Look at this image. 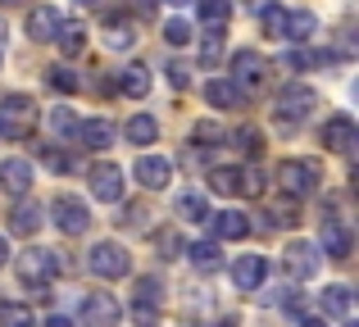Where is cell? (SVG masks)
Masks as SVG:
<instances>
[{
  "label": "cell",
  "instance_id": "cell-28",
  "mask_svg": "<svg viewBox=\"0 0 359 327\" xmlns=\"http://www.w3.org/2000/svg\"><path fill=\"white\" fill-rule=\"evenodd\" d=\"M210 186H214V195H241V168H214Z\"/></svg>",
  "mask_w": 359,
  "mask_h": 327
},
{
  "label": "cell",
  "instance_id": "cell-20",
  "mask_svg": "<svg viewBox=\"0 0 359 327\" xmlns=\"http://www.w3.org/2000/svg\"><path fill=\"white\" fill-rule=\"evenodd\" d=\"M214 237L219 241H241L245 232H250V218L245 214H237V209H223V214H214Z\"/></svg>",
  "mask_w": 359,
  "mask_h": 327
},
{
  "label": "cell",
  "instance_id": "cell-44",
  "mask_svg": "<svg viewBox=\"0 0 359 327\" xmlns=\"http://www.w3.org/2000/svg\"><path fill=\"white\" fill-rule=\"evenodd\" d=\"M168 82H173L177 91H187V82H191V73H187L182 64H173V69H168Z\"/></svg>",
  "mask_w": 359,
  "mask_h": 327
},
{
  "label": "cell",
  "instance_id": "cell-54",
  "mask_svg": "<svg viewBox=\"0 0 359 327\" xmlns=\"http://www.w3.org/2000/svg\"><path fill=\"white\" fill-rule=\"evenodd\" d=\"M0 5H9V0H0Z\"/></svg>",
  "mask_w": 359,
  "mask_h": 327
},
{
  "label": "cell",
  "instance_id": "cell-39",
  "mask_svg": "<svg viewBox=\"0 0 359 327\" xmlns=\"http://www.w3.org/2000/svg\"><path fill=\"white\" fill-rule=\"evenodd\" d=\"M50 87L55 91H78V73L69 64H60V69H50Z\"/></svg>",
  "mask_w": 359,
  "mask_h": 327
},
{
  "label": "cell",
  "instance_id": "cell-48",
  "mask_svg": "<svg viewBox=\"0 0 359 327\" xmlns=\"http://www.w3.org/2000/svg\"><path fill=\"white\" fill-rule=\"evenodd\" d=\"M300 327H327L323 319H300Z\"/></svg>",
  "mask_w": 359,
  "mask_h": 327
},
{
  "label": "cell",
  "instance_id": "cell-17",
  "mask_svg": "<svg viewBox=\"0 0 359 327\" xmlns=\"http://www.w3.org/2000/svg\"><path fill=\"white\" fill-rule=\"evenodd\" d=\"M36 228H41V204H36V200L14 204V214H9V232H14V237H36Z\"/></svg>",
  "mask_w": 359,
  "mask_h": 327
},
{
  "label": "cell",
  "instance_id": "cell-52",
  "mask_svg": "<svg viewBox=\"0 0 359 327\" xmlns=\"http://www.w3.org/2000/svg\"><path fill=\"white\" fill-rule=\"evenodd\" d=\"M168 5H187V0H168Z\"/></svg>",
  "mask_w": 359,
  "mask_h": 327
},
{
  "label": "cell",
  "instance_id": "cell-16",
  "mask_svg": "<svg viewBox=\"0 0 359 327\" xmlns=\"http://www.w3.org/2000/svg\"><path fill=\"white\" fill-rule=\"evenodd\" d=\"M318 305H323V314L327 319H351L355 314V295H351V286H323V295H318Z\"/></svg>",
  "mask_w": 359,
  "mask_h": 327
},
{
  "label": "cell",
  "instance_id": "cell-21",
  "mask_svg": "<svg viewBox=\"0 0 359 327\" xmlns=\"http://www.w3.org/2000/svg\"><path fill=\"white\" fill-rule=\"evenodd\" d=\"M78 141L87 146V151H105V146L114 141V127H109V118H87V123H78Z\"/></svg>",
  "mask_w": 359,
  "mask_h": 327
},
{
  "label": "cell",
  "instance_id": "cell-3",
  "mask_svg": "<svg viewBox=\"0 0 359 327\" xmlns=\"http://www.w3.org/2000/svg\"><path fill=\"white\" fill-rule=\"evenodd\" d=\"M32 118H36V105L27 96H5L0 100V127H5V137H27L32 132Z\"/></svg>",
  "mask_w": 359,
  "mask_h": 327
},
{
  "label": "cell",
  "instance_id": "cell-29",
  "mask_svg": "<svg viewBox=\"0 0 359 327\" xmlns=\"http://www.w3.org/2000/svg\"><path fill=\"white\" fill-rule=\"evenodd\" d=\"M196 9H201V18L210 27H223V23H228V14H232V0H196Z\"/></svg>",
  "mask_w": 359,
  "mask_h": 327
},
{
  "label": "cell",
  "instance_id": "cell-32",
  "mask_svg": "<svg viewBox=\"0 0 359 327\" xmlns=\"http://www.w3.org/2000/svg\"><path fill=\"white\" fill-rule=\"evenodd\" d=\"M259 14H264V32H269L273 41H282V27H287V9H282V5H264Z\"/></svg>",
  "mask_w": 359,
  "mask_h": 327
},
{
  "label": "cell",
  "instance_id": "cell-6",
  "mask_svg": "<svg viewBox=\"0 0 359 327\" xmlns=\"http://www.w3.org/2000/svg\"><path fill=\"white\" fill-rule=\"evenodd\" d=\"M55 268H60V259H55V250H41V246H32V250H23V255H18V277H23V282H46V277L55 273Z\"/></svg>",
  "mask_w": 359,
  "mask_h": 327
},
{
  "label": "cell",
  "instance_id": "cell-31",
  "mask_svg": "<svg viewBox=\"0 0 359 327\" xmlns=\"http://www.w3.org/2000/svg\"><path fill=\"white\" fill-rule=\"evenodd\" d=\"M223 60V27H210V36L201 41V64L210 69V64Z\"/></svg>",
  "mask_w": 359,
  "mask_h": 327
},
{
  "label": "cell",
  "instance_id": "cell-13",
  "mask_svg": "<svg viewBox=\"0 0 359 327\" xmlns=\"http://www.w3.org/2000/svg\"><path fill=\"white\" fill-rule=\"evenodd\" d=\"M264 273H269L264 255H241L237 264H232V282H237V291H259V286H264Z\"/></svg>",
  "mask_w": 359,
  "mask_h": 327
},
{
  "label": "cell",
  "instance_id": "cell-8",
  "mask_svg": "<svg viewBox=\"0 0 359 327\" xmlns=\"http://www.w3.org/2000/svg\"><path fill=\"white\" fill-rule=\"evenodd\" d=\"M282 268H287L291 277H300V282H309V277L318 273V246H309V241H291L287 255H282Z\"/></svg>",
  "mask_w": 359,
  "mask_h": 327
},
{
  "label": "cell",
  "instance_id": "cell-4",
  "mask_svg": "<svg viewBox=\"0 0 359 327\" xmlns=\"http://www.w3.org/2000/svg\"><path fill=\"white\" fill-rule=\"evenodd\" d=\"M50 214H55V228H60L64 237H82V232L91 228V214L78 195H60V200L50 204Z\"/></svg>",
  "mask_w": 359,
  "mask_h": 327
},
{
  "label": "cell",
  "instance_id": "cell-26",
  "mask_svg": "<svg viewBox=\"0 0 359 327\" xmlns=\"http://www.w3.org/2000/svg\"><path fill=\"white\" fill-rule=\"evenodd\" d=\"M132 41H137V27H132L128 18H114V23L105 27V46L109 50H132Z\"/></svg>",
  "mask_w": 359,
  "mask_h": 327
},
{
  "label": "cell",
  "instance_id": "cell-42",
  "mask_svg": "<svg viewBox=\"0 0 359 327\" xmlns=\"http://www.w3.org/2000/svg\"><path fill=\"white\" fill-rule=\"evenodd\" d=\"M309 64H314V55H309V50H291V55H282V69H291V73L309 69Z\"/></svg>",
  "mask_w": 359,
  "mask_h": 327
},
{
  "label": "cell",
  "instance_id": "cell-14",
  "mask_svg": "<svg viewBox=\"0 0 359 327\" xmlns=\"http://www.w3.org/2000/svg\"><path fill=\"white\" fill-rule=\"evenodd\" d=\"M0 191H9V195L32 191V164L27 160H0Z\"/></svg>",
  "mask_w": 359,
  "mask_h": 327
},
{
  "label": "cell",
  "instance_id": "cell-46",
  "mask_svg": "<svg viewBox=\"0 0 359 327\" xmlns=\"http://www.w3.org/2000/svg\"><path fill=\"white\" fill-rule=\"evenodd\" d=\"M132 9H137L141 18H150V14H155V9H159V0H132Z\"/></svg>",
  "mask_w": 359,
  "mask_h": 327
},
{
  "label": "cell",
  "instance_id": "cell-43",
  "mask_svg": "<svg viewBox=\"0 0 359 327\" xmlns=\"http://www.w3.org/2000/svg\"><path fill=\"white\" fill-rule=\"evenodd\" d=\"M46 164L60 168V173H69V168H73V155H64V151H46Z\"/></svg>",
  "mask_w": 359,
  "mask_h": 327
},
{
  "label": "cell",
  "instance_id": "cell-22",
  "mask_svg": "<svg viewBox=\"0 0 359 327\" xmlns=\"http://www.w3.org/2000/svg\"><path fill=\"white\" fill-rule=\"evenodd\" d=\"M118 91H123V96H132V100L146 96V91H150V73H146V64H132V69H123Z\"/></svg>",
  "mask_w": 359,
  "mask_h": 327
},
{
  "label": "cell",
  "instance_id": "cell-34",
  "mask_svg": "<svg viewBox=\"0 0 359 327\" xmlns=\"http://www.w3.org/2000/svg\"><path fill=\"white\" fill-rule=\"evenodd\" d=\"M50 127L55 137H78V114L73 109H50Z\"/></svg>",
  "mask_w": 359,
  "mask_h": 327
},
{
  "label": "cell",
  "instance_id": "cell-53",
  "mask_svg": "<svg viewBox=\"0 0 359 327\" xmlns=\"http://www.w3.org/2000/svg\"><path fill=\"white\" fill-rule=\"evenodd\" d=\"M219 327H232V323H219Z\"/></svg>",
  "mask_w": 359,
  "mask_h": 327
},
{
  "label": "cell",
  "instance_id": "cell-55",
  "mask_svg": "<svg viewBox=\"0 0 359 327\" xmlns=\"http://www.w3.org/2000/svg\"><path fill=\"white\" fill-rule=\"evenodd\" d=\"M0 137H5V127H0Z\"/></svg>",
  "mask_w": 359,
  "mask_h": 327
},
{
  "label": "cell",
  "instance_id": "cell-36",
  "mask_svg": "<svg viewBox=\"0 0 359 327\" xmlns=\"http://www.w3.org/2000/svg\"><path fill=\"white\" fill-rule=\"evenodd\" d=\"M132 319H137V327H159V323H164V314H159V305L137 300V305H132Z\"/></svg>",
  "mask_w": 359,
  "mask_h": 327
},
{
  "label": "cell",
  "instance_id": "cell-49",
  "mask_svg": "<svg viewBox=\"0 0 359 327\" xmlns=\"http://www.w3.org/2000/svg\"><path fill=\"white\" fill-rule=\"evenodd\" d=\"M5 259H9V246H5V237H0V268H5Z\"/></svg>",
  "mask_w": 359,
  "mask_h": 327
},
{
  "label": "cell",
  "instance_id": "cell-40",
  "mask_svg": "<svg viewBox=\"0 0 359 327\" xmlns=\"http://www.w3.org/2000/svg\"><path fill=\"white\" fill-rule=\"evenodd\" d=\"M264 191V173L259 168H245L241 173V195H259Z\"/></svg>",
  "mask_w": 359,
  "mask_h": 327
},
{
  "label": "cell",
  "instance_id": "cell-15",
  "mask_svg": "<svg viewBox=\"0 0 359 327\" xmlns=\"http://www.w3.org/2000/svg\"><path fill=\"white\" fill-rule=\"evenodd\" d=\"M60 9H50V5H36L32 14H27V36L32 41H55V32H60Z\"/></svg>",
  "mask_w": 359,
  "mask_h": 327
},
{
  "label": "cell",
  "instance_id": "cell-19",
  "mask_svg": "<svg viewBox=\"0 0 359 327\" xmlns=\"http://www.w3.org/2000/svg\"><path fill=\"white\" fill-rule=\"evenodd\" d=\"M241 96H245V91H241L232 78H214L210 87H205V100H210L214 109H237V105H241Z\"/></svg>",
  "mask_w": 359,
  "mask_h": 327
},
{
  "label": "cell",
  "instance_id": "cell-7",
  "mask_svg": "<svg viewBox=\"0 0 359 327\" xmlns=\"http://www.w3.org/2000/svg\"><path fill=\"white\" fill-rule=\"evenodd\" d=\"M91 195L100 204H118L123 200V168L118 164H96L91 168Z\"/></svg>",
  "mask_w": 359,
  "mask_h": 327
},
{
  "label": "cell",
  "instance_id": "cell-10",
  "mask_svg": "<svg viewBox=\"0 0 359 327\" xmlns=\"http://www.w3.org/2000/svg\"><path fill=\"white\" fill-rule=\"evenodd\" d=\"M351 228H346L341 218H337V214H327L323 218V255L327 259H351Z\"/></svg>",
  "mask_w": 359,
  "mask_h": 327
},
{
  "label": "cell",
  "instance_id": "cell-27",
  "mask_svg": "<svg viewBox=\"0 0 359 327\" xmlns=\"http://www.w3.org/2000/svg\"><path fill=\"white\" fill-rule=\"evenodd\" d=\"M55 41H60V50H64V55H78L82 46H87V27H82V23H60Z\"/></svg>",
  "mask_w": 359,
  "mask_h": 327
},
{
  "label": "cell",
  "instance_id": "cell-18",
  "mask_svg": "<svg viewBox=\"0 0 359 327\" xmlns=\"http://www.w3.org/2000/svg\"><path fill=\"white\" fill-rule=\"evenodd\" d=\"M355 123H351V118H327V123H323V146H327V151H351V146H355Z\"/></svg>",
  "mask_w": 359,
  "mask_h": 327
},
{
  "label": "cell",
  "instance_id": "cell-23",
  "mask_svg": "<svg viewBox=\"0 0 359 327\" xmlns=\"http://www.w3.org/2000/svg\"><path fill=\"white\" fill-rule=\"evenodd\" d=\"M191 264L196 268H201V273H214V268H219L223 264V250H219V241H196V246H191Z\"/></svg>",
  "mask_w": 359,
  "mask_h": 327
},
{
  "label": "cell",
  "instance_id": "cell-41",
  "mask_svg": "<svg viewBox=\"0 0 359 327\" xmlns=\"http://www.w3.org/2000/svg\"><path fill=\"white\" fill-rule=\"evenodd\" d=\"M155 246L159 250H164V259H177V255H182V237H173V232H164V237H155Z\"/></svg>",
  "mask_w": 359,
  "mask_h": 327
},
{
  "label": "cell",
  "instance_id": "cell-38",
  "mask_svg": "<svg viewBox=\"0 0 359 327\" xmlns=\"http://www.w3.org/2000/svg\"><path fill=\"white\" fill-rule=\"evenodd\" d=\"M137 300H146V305H159V300H164L159 277H141V282H137Z\"/></svg>",
  "mask_w": 359,
  "mask_h": 327
},
{
  "label": "cell",
  "instance_id": "cell-2",
  "mask_svg": "<svg viewBox=\"0 0 359 327\" xmlns=\"http://www.w3.org/2000/svg\"><path fill=\"white\" fill-rule=\"evenodd\" d=\"M87 268H91L96 277H105V282H114V277H123V273L132 268V255L118 246V241H100V246H91Z\"/></svg>",
  "mask_w": 359,
  "mask_h": 327
},
{
  "label": "cell",
  "instance_id": "cell-50",
  "mask_svg": "<svg viewBox=\"0 0 359 327\" xmlns=\"http://www.w3.org/2000/svg\"><path fill=\"white\" fill-rule=\"evenodd\" d=\"M0 41H5V23H0Z\"/></svg>",
  "mask_w": 359,
  "mask_h": 327
},
{
  "label": "cell",
  "instance_id": "cell-47",
  "mask_svg": "<svg viewBox=\"0 0 359 327\" xmlns=\"http://www.w3.org/2000/svg\"><path fill=\"white\" fill-rule=\"evenodd\" d=\"M46 327H73V323H69V319H60V314H55V319L46 323Z\"/></svg>",
  "mask_w": 359,
  "mask_h": 327
},
{
  "label": "cell",
  "instance_id": "cell-35",
  "mask_svg": "<svg viewBox=\"0 0 359 327\" xmlns=\"http://www.w3.org/2000/svg\"><path fill=\"white\" fill-rule=\"evenodd\" d=\"M164 41L168 46H187L191 41V23H187V18H168L164 23Z\"/></svg>",
  "mask_w": 359,
  "mask_h": 327
},
{
  "label": "cell",
  "instance_id": "cell-9",
  "mask_svg": "<svg viewBox=\"0 0 359 327\" xmlns=\"http://www.w3.org/2000/svg\"><path fill=\"white\" fill-rule=\"evenodd\" d=\"M314 105H318L314 87H287L278 96V118H282V123H300V118H305Z\"/></svg>",
  "mask_w": 359,
  "mask_h": 327
},
{
  "label": "cell",
  "instance_id": "cell-30",
  "mask_svg": "<svg viewBox=\"0 0 359 327\" xmlns=\"http://www.w3.org/2000/svg\"><path fill=\"white\" fill-rule=\"evenodd\" d=\"M0 327H36L27 305H0Z\"/></svg>",
  "mask_w": 359,
  "mask_h": 327
},
{
  "label": "cell",
  "instance_id": "cell-11",
  "mask_svg": "<svg viewBox=\"0 0 359 327\" xmlns=\"http://www.w3.org/2000/svg\"><path fill=\"white\" fill-rule=\"evenodd\" d=\"M132 173H137V182L146 186V191H164V186L173 182V168H168V160H159V155H141Z\"/></svg>",
  "mask_w": 359,
  "mask_h": 327
},
{
  "label": "cell",
  "instance_id": "cell-24",
  "mask_svg": "<svg viewBox=\"0 0 359 327\" xmlns=\"http://www.w3.org/2000/svg\"><path fill=\"white\" fill-rule=\"evenodd\" d=\"M123 132H128V141L132 146H150L159 137V123L150 114H137V118H128V127H123Z\"/></svg>",
  "mask_w": 359,
  "mask_h": 327
},
{
  "label": "cell",
  "instance_id": "cell-33",
  "mask_svg": "<svg viewBox=\"0 0 359 327\" xmlns=\"http://www.w3.org/2000/svg\"><path fill=\"white\" fill-rule=\"evenodd\" d=\"M177 218H187V223H205V218H210V209H205L201 195H182V200H177Z\"/></svg>",
  "mask_w": 359,
  "mask_h": 327
},
{
  "label": "cell",
  "instance_id": "cell-12",
  "mask_svg": "<svg viewBox=\"0 0 359 327\" xmlns=\"http://www.w3.org/2000/svg\"><path fill=\"white\" fill-rule=\"evenodd\" d=\"M232 82H237L241 91H255L264 82V55H255V50H241V55H232Z\"/></svg>",
  "mask_w": 359,
  "mask_h": 327
},
{
  "label": "cell",
  "instance_id": "cell-37",
  "mask_svg": "<svg viewBox=\"0 0 359 327\" xmlns=\"http://www.w3.org/2000/svg\"><path fill=\"white\" fill-rule=\"evenodd\" d=\"M237 151L259 155L264 151V132H259V127H237Z\"/></svg>",
  "mask_w": 359,
  "mask_h": 327
},
{
  "label": "cell",
  "instance_id": "cell-25",
  "mask_svg": "<svg viewBox=\"0 0 359 327\" xmlns=\"http://www.w3.org/2000/svg\"><path fill=\"white\" fill-rule=\"evenodd\" d=\"M314 27H318V18L314 14H305V9H300V14H287V27H282V41H309V36H314Z\"/></svg>",
  "mask_w": 359,
  "mask_h": 327
},
{
  "label": "cell",
  "instance_id": "cell-51",
  "mask_svg": "<svg viewBox=\"0 0 359 327\" xmlns=\"http://www.w3.org/2000/svg\"><path fill=\"white\" fill-rule=\"evenodd\" d=\"M78 5H96V0H78Z\"/></svg>",
  "mask_w": 359,
  "mask_h": 327
},
{
  "label": "cell",
  "instance_id": "cell-1",
  "mask_svg": "<svg viewBox=\"0 0 359 327\" xmlns=\"http://www.w3.org/2000/svg\"><path fill=\"white\" fill-rule=\"evenodd\" d=\"M318 182H323V168H318L314 160H287L278 168V186L287 195H314Z\"/></svg>",
  "mask_w": 359,
  "mask_h": 327
},
{
  "label": "cell",
  "instance_id": "cell-45",
  "mask_svg": "<svg viewBox=\"0 0 359 327\" xmlns=\"http://www.w3.org/2000/svg\"><path fill=\"white\" fill-rule=\"evenodd\" d=\"M219 127H214V123H196V141H219Z\"/></svg>",
  "mask_w": 359,
  "mask_h": 327
},
{
  "label": "cell",
  "instance_id": "cell-5",
  "mask_svg": "<svg viewBox=\"0 0 359 327\" xmlns=\"http://www.w3.org/2000/svg\"><path fill=\"white\" fill-rule=\"evenodd\" d=\"M118 319H123V309L109 291H91L82 300V327H118Z\"/></svg>",
  "mask_w": 359,
  "mask_h": 327
}]
</instances>
